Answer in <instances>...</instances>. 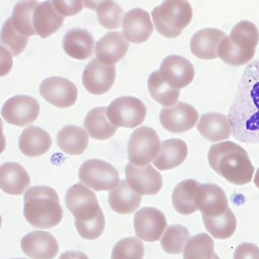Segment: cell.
<instances>
[{"mask_svg": "<svg viewBox=\"0 0 259 259\" xmlns=\"http://www.w3.org/2000/svg\"><path fill=\"white\" fill-rule=\"evenodd\" d=\"M228 118L237 141L259 143V60L252 61L245 68Z\"/></svg>", "mask_w": 259, "mask_h": 259, "instance_id": "6da1fadb", "label": "cell"}, {"mask_svg": "<svg viewBox=\"0 0 259 259\" xmlns=\"http://www.w3.org/2000/svg\"><path fill=\"white\" fill-rule=\"evenodd\" d=\"M65 202L75 217V227L83 239L95 240L101 236L105 218L92 190L82 183H76L67 190Z\"/></svg>", "mask_w": 259, "mask_h": 259, "instance_id": "7a4b0ae2", "label": "cell"}, {"mask_svg": "<svg viewBox=\"0 0 259 259\" xmlns=\"http://www.w3.org/2000/svg\"><path fill=\"white\" fill-rule=\"evenodd\" d=\"M211 169L232 184L241 186L251 182L254 166L243 147L232 142H219L210 146L207 154Z\"/></svg>", "mask_w": 259, "mask_h": 259, "instance_id": "3957f363", "label": "cell"}, {"mask_svg": "<svg viewBox=\"0 0 259 259\" xmlns=\"http://www.w3.org/2000/svg\"><path fill=\"white\" fill-rule=\"evenodd\" d=\"M23 215L32 227L38 229L56 227L63 218L57 191L44 185L29 187L23 196Z\"/></svg>", "mask_w": 259, "mask_h": 259, "instance_id": "277c9868", "label": "cell"}, {"mask_svg": "<svg viewBox=\"0 0 259 259\" xmlns=\"http://www.w3.org/2000/svg\"><path fill=\"white\" fill-rule=\"evenodd\" d=\"M151 16L161 35L174 38L190 23L193 11L188 0H164L152 10Z\"/></svg>", "mask_w": 259, "mask_h": 259, "instance_id": "5b68a950", "label": "cell"}, {"mask_svg": "<svg viewBox=\"0 0 259 259\" xmlns=\"http://www.w3.org/2000/svg\"><path fill=\"white\" fill-rule=\"evenodd\" d=\"M160 146V138L154 128L142 125L134 130L127 144L130 163L138 166L149 164L158 155Z\"/></svg>", "mask_w": 259, "mask_h": 259, "instance_id": "8992f818", "label": "cell"}, {"mask_svg": "<svg viewBox=\"0 0 259 259\" xmlns=\"http://www.w3.org/2000/svg\"><path fill=\"white\" fill-rule=\"evenodd\" d=\"M146 114V105L134 96L117 97L106 108L107 119L117 127L134 128L145 120Z\"/></svg>", "mask_w": 259, "mask_h": 259, "instance_id": "52a82bcc", "label": "cell"}, {"mask_svg": "<svg viewBox=\"0 0 259 259\" xmlns=\"http://www.w3.org/2000/svg\"><path fill=\"white\" fill-rule=\"evenodd\" d=\"M80 181L95 191L111 190L119 183L117 170L108 162L100 159H89L79 168Z\"/></svg>", "mask_w": 259, "mask_h": 259, "instance_id": "ba28073f", "label": "cell"}, {"mask_svg": "<svg viewBox=\"0 0 259 259\" xmlns=\"http://www.w3.org/2000/svg\"><path fill=\"white\" fill-rule=\"evenodd\" d=\"M1 114L4 120L10 124L26 126L37 118L39 103L31 96L15 95L4 102Z\"/></svg>", "mask_w": 259, "mask_h": 259, "instance_id": "9c48e42d", "label": "cell"}, {"mask_svg": "<svg viewBox=\"0 0 259 259\" xmlns=\"http://www.w3.org/2000/svg\"><path fill=\"white\" fill-rule=\"evenodd\" d=\"M159 118L165 130L180 134L194 127L198 121V112L192 105L178 101L173 105L163 107Z\"/></svg>", "mask_w": 259, "mask_h": 259, "instance_id": "30bf717a", "label": "cell"}, {"mask_svg": "<svg viewBox=\"0 0 259 259\" xmlns=\"http://www.w3.org/2000/svg\"><path fill=\"white\" fill-rule=\"evenodd\" d=\"M39 94L52 105L67 108L77 100L78 90L75 84L67 78L53 76L46 78L39 85Z\"/></svg>", "mask_w": 259, "mask_h": 259, "instance_id": "8fae6325", "label": "cell"}, {"mask_svg": "<svg viewBox=\"0 0 259 259\" xmlns=\"http://www.w3.org/2000/svg\"><path fill=\"white\" fill-rule=\"evenodd\" d=\"M124 173L128 185L141 195H154L162 188V176L150 164L138 166L127 163Z\"/></svg>", "mask_w": 259, "mask_h": 259, "instance_id": "7c38bea8", "label": "cell"}, {"mask_svg": "<svg viewBox=\"0 0 259 259\" xmlns=\"http://www.w3.org/2000/svg\"><path fill=\"white\" fill-rule=\"evenodd\" d=\"M115 80V66L104 64L100 60L93 59L85 67L82 82L85 89L94 95H101L110 90Z\"/></svg>", "mask_w": 259, "mask_h": 259, "instance_id": "4fadbf2b", "label": "cell"}, {"mask_svg": "<svg viewBox=\"0 0 259 259\" xmlns=\"http://www.w3.org/2000/svg\"><path fill=\"white\" fill-rule=\"evenodd\" d=\"M167 227L165 214L158 208L146 206L139 209L134 217L136 235L146 242L158 241Z\"/></svg>", "mask_w": 259, "mask_h": 259, "instance_id": "5bb4252c", "label": "cell"}, {"mask_svg": "<svg viewBox=\"0 0 259 259\" xmlns=\"http://www.w3.org/2000/svg\"><path fill=\"white\" fill-rule=\"evenodd\" d=\"M159 73L167 84L176 89L188 86L195 75L193 65L186 58L178 55L166 57L160 65Z\"/></svg>", "mask_w": 259, "mask_h": 259, "instance_id": "9a60e30c", "label": "cell"}, {"mask_svg": "<svg viewBox=\"0 0 259 259\" xmlns=\"http://www.w3.org/2000/svg\"><path fill=\"white\" fill-rule=\"evenodd\" d=\"M21 250L30 259H53L59 252L57 239L49 232L33 231L22 237Z\"/></svg>", "mask_w": 259, "mask_h": 259, "instance_id": "2e32d148", "label": "cell"}, {"mask_svg": "<svg viewBox=\"0 0 259 259\" xmlns=\"http://www.w3.org/2000/svg\"><path fill=\"white\" fill-rule=\"evenodd\" d=\"M195 202L201 215L218 217L229 207V201L225 190L214 183L199 184L195 196Z\"/></svg>", "mask_w": 259, "mask_h": 259, "instance_id": "e0dca14e", "label": "cell"}, {"mask_svg": "<svg viewBox=\"0 0 259 259\" xmlns=\"http://www.w3.org/2000/svg\"><path fill=\"white\" fill-rule=\"evenodd\" d=\"M122 29L127 40L142 44L151 36L154 27L149 12L142 8H134L123 15Z\"/></svg>", "mask_w": 259, "mask_h": 259, "instance_id": "ac0fdd59", "label": "cell"}, {"mask_svg": "<svg viewBox=\"0 0 259 259\" xmlns=\"http://www.w3.org/2000/svg\"><path fill=\"white\" fill-rule=\"evenodd\" d=\"M65 16L54 7L52 0L38 3L32 14V25L35 34L46 38L57 32L63 25Z\"/></svg>", "mask_w": 259, "mask_h": 259, "instance_id": "d6986e66", "label": "cell"}, {"mask_svg": "<svg viewBox=\"0 0 259 259\" xmlns=\"http://www.w3.org/2000/svg\"><path fill=\"white\" fill-rule=\"evenodd\" d=\"M226 33L218 28H203L195 32L190 40V51L194 57L201 60L218 58V48Z\"/></svg>", "mask_w": 259, "mask_h": 259, "instance_id": "ffe728a7", "label": "cell"}, {"mask_svg": "<svg viewBox=\"0 0 259 259\" xmlns=\"http://www.w3.org/2000/svg\"><path fill=\"white\" fill-rule=\"evenodd\" d=\"M128 49V40L119 31H111L104 34L95 46V54L98 60L104 64H115L125 56Z\"/></svg>", "mask_w": 259, "mask_h": 259, "instance_id": "44dd1931", "label": "cell"}, {"mask_svg": "<svg viewBox=\"0 0 259 259\" xmlns=\"http://www.w3.org/2000/svg\"><path fill=\"white\" fill-rule=\"evenodd\" d=\"M27 171L18 163L6 162L0 165V188L7 194L20 195L29 186Z\"/></svg>", "mask_w": 259, "mask_h": 259, "instance_id": "7402d4cb", "label": "cell"}, {"mask_svg": "<svg viewBox=\"0 0 259 259\" xmlns=\"http://www.w3.org/2000/svg\"><path fill=\"white\" fill-rule=\"evenodd\" d=\"M188 148L180 139H168L161 143L160 151L153 161L158 170H171L181 165L187 158Z\"/></svg>", "mask_w": 259, "mask_h": 259, "instance_id": "603a6c76", "label": "cell"}, {"mask_svg": "<svg viewBox=\"0 0 259 259\" xmlns=\"http://www.w3.org/2000/svg\"><path fill=\"white\" fill-rule=\"evenodd\" d=\"M196 127L202 138L213 143L227 140L232 135V125L229 118L219 112L201 114Z\"/></svg>", "mask_w": 259, "mask_h": 259, "instance_id": "cb8c5ba5", "label": "cell"}, {"mask_svg": "<svg viewBox=\"0 0 259 259\" xmlns=\"http://www.w3.org/2000/svg\"><path fill=\"white\" fill-rule=\"evenodd\" d=\"M63 49L66 54L77 60H85L93 55L94 38L83 28H72L63 37Z\"/></svg>", "mask_w": 259, "mask_h": 259, "instance_id": "d4e9b609", "label": "cell"}, {"mask_svg": "<svg viewBox=\"0 0 259 259\" xmlns=\"http://www.w3.org/2000/svg\"><path fill=\"white\" fill-rule=\"evenodd\" d=\"M141 201L142 195L136 192L128 185L125 179L120 180L108 194V203L110 208L120 214L133 213L138 209Z\"/></svg>", "mask_w": 259, "mask_h": 259, "instance_id": "484cf974", "label": "cell"}, {"mask_svg": "<svg viewBox=\"0 0 259 259\" xmlns=\"http://www.w3.org/2000/svg\"><path fill=\"white\" fill-rule=\"evenodd\" d=\"M18 146L21 153L27 157H38L46 154L51 146V136L39 126H28L21 133Z\"/></svg>", "mask_w": 259, "mask_h": 259, "instance_id": "4316f807", "label": "cell"}, {"mask_svg": "<svg viewBox=\"0 0 259 259\" xmlns=\"http://www.w3.org/2000/svg\"><path fill=\"white\" fill-rule=\"evenodd\" d=\"M199 182L194 179H186L179 182L172 192V204L175 210L183 215L191 214L198 210L195 196Z\"/></svg>", "mask_w": 259, "mask_h": 259, "instance_id": "83f0119b", "label": "cell"}, {"mask_svg": "<svg viewBox=\"0 0 259 259\" xmlns=\"http://www.w3.org/2000/svg\"><path fill=\"white\" fill-rule=\"evenodd\" d=\"M59 148L68 155L82 154L89 143L87 132L81 126L69 124L60 130L57 136Z\"/></svg>", "mask_w": 259, "mask_h": 259, "instance_id": "f1b7e54d", "label": "cell"}, {"mask_svg": "<svg viewBox=\"0 0 259 259\" xmlns=\"http://www.w3.org/2000/svg\"><path fill=\"white\" fill-rule=\"evenodd\" d=\"M106 108L105 106L95 107L85 116L84 126L92 139L107 140L111 138L117 130V126L106 118Z\"/></svg>", "mask_w": 259, "mask_h": 259, "instance_id": "f546056e", "label": "cell"}, {"mask_svg": "<svg viewBox=\"0 0 259 259\" xmlns=\"http://www.w3.org/2000/svg\"><path fill=\"white\" fill-rule=\"evenodd\" d=\"M205 230L215 239L225 240L233 236L237 228V220L233 210L228 207L218 217L202 215Z\"/></svg>", "mask_w": 259, "mask_h": 259, "instance_id": "4dcf8cb0", "label": "cell"}, {"mask_svg": "<svg viewBox=\"0 0 259 259\" xmlns=\"http://www.w3.org/2000/svg\"><path fill=\"white\" fill-rule=\"evenodd\" d=\"M38 3L36 0H20L14 5L10 18L13 27L20 34L28 37L35 34L32 25V14Z\"/></svg>", "mask_w": 259, "mask_h": 259, "instance_id": "1f68e13d", "label": "cell"}, {"mask_svg": "<svg viewBox=\"0 0 259 259\" xmlns=\"http://www.w3.org/2000/svg\"><path fill=\"white\" fill-rule=\"evenodd\" d=\"M148 89L151 97L164 106L175 104L180 95V90L167 84L161 77L159 71H154L149 76Z\"/></svg>", "mask_w": 259, "mask_h": 259, "instance_id": "d6a6232c", "label": "cell"}, {"mask_svg": "<svg viewBox=\"0 0 259 259\" xmlns=\"http://www.w3.org/2000/svg\"><path fill=\"white\" fill-rule=\"evenodd\" d=\"M215 254L214 242L210 236L199 233L187 242L183 250V259H213Z\"/></svg>", "mask_w": 259, "mask_h": 259, "instance_id": "836d02e7", "label": "cell"}, {"mask_svg": "<svg viewBox=\"0 0 259 259\" xmlns=\"http://www.w3.org/2000/svg\"><path fill=\"white\" fill-rule=\"evenodd\" d=\"M229 37L236 47L243 50H253L259 42V31L253 22L241 20L232 28Z\"/></svg>", "mask_w": 259, "mask_h": 259, "instance_id": "e575fe53", "label": "cell"}, {"mask_svg": "<svg viewBox=\"0 0 259 259\" xmlns=\"http://www.w3.org/2000/svg\"><path fill=\"white\" fill-rule=\"evenodd\" d=\"M190 239L189 231L182 225H171L163 233L160 244L168 254H180L183 252Z\"/></svg>", "mask_w": 259, "mask_h": 259, "instance_id": "d590c367", "label": "cell"}, {"mask_svg": "<svg viewBox=\"0 0 259 259\" xmlns=\"http://www.w3.org/2000/svg\"><path fill=\"white\" fill-rule=\"evenodd\" d=\"M255 55V49L243 50L236 47L229 35L225 36L218 48V58L231 66H243L249 63Z\"/></svg>", "mask_w": 259, "mask_h": 259, "instance_id": "8d00e7d4", "label": "cell"}, {"mask_svg": "<svg viewBox=\"0 0 259 259\" xmlns=\"http://www.w3.org/2000/svg\"><path fill=\"white\" fill-rule=\"evenodd\" d=\"M28 36L20 34L12 25L11 18H8L0 31V44L9 50L13 57L20 55L25 49Z\"/></svg>", "mask_w": 259, "mask_h": 259, "instance_id": "74e56055", "label": "cell"}, {"mask_svg": "<svg viewBox=\"0 0 259 259\" xmlns=\"http://www.w3.org/2000/svg\"><path fill=\"white\" fill-rule=\"evenodd\" d=\"M145 247L136 237L120 239L112 248L111 259H143Z\"/></svg>", "mask_w": 259, "mask_h": 259, "instance_id": "f35d334b", "label": "cell"}, {"mask_svg": "<svg viewBox=\"0 0 259 259\" xmlns=\"http://www.w3.org/2000/svg\"><path fill=\"white\" fill-rule=\"evenodd\" d=\"M97 18L99 23L106 29H115L122 25L123 10L112 0L102 3L97 9Z\"/></svg>", "mask_w": 259, "mask_h": 259, "instance_id": "ab89813d", "label": "cell"}, {"mask_svg": "<svg viewBox=\"0 0 259 259\" xmlns=\"http://www.w3.org/2000/svg\"><path fill=\"white\" fill-rule=\"evenodd\" d=\"M56 10L63 16H73L83 8L82 0H52Z\"/></svg>", "mask_w": 259, "mask_h": 259, "instance_id": "60d3db41", "label": "cell"}, {"mask_svg": "<svg viewBox=\"0 0 259 259\" xmlns=\"http://www.w3.org/2000/svg\"><path fill=\"white\" fill-rule=\"evenodd\" d=\"M234 259H259V247L253 243H241L234 252Z\"/></svg>", "mask_w": 259, "mask_h": 259, "instance_id": "b9f144b4", "label": "cell"}, {"mask_svg": "<svg viewBox=\"0 0 259 259\" xmlns=\"http://www.w3.org/2000/svg\"><path fill=\"white\" fill-rule=\"evenodd\" d=\"M12 66L13 60L11 53L3 46H0V77L6 76L11 71Z\"/></svg>", "mask_w": 259, "mask_h": 259, "instance_id": "7bdbcfd3", "label": "cell"}, {"mask_svg": "<svg viewBox=\"0 0 259 259\" xmlns=\"http://www.w3.org/2000/svg\"><path fill=\"white\" fill-rule=\"evenodd\" d=\"M59 259H89V257L79 251H67L62 253Z\"/></svg>", "mask_w": 259, "mask_h": 259, "instance_id": "ee69618b", "label": "cell"}, {"mask_svg": "<svg viewBox=\"0 0 259 259\" xmlns=\"http://www.w3.org/2000/svg\"><path fill=\"white\" fill-rule=\"evenodd\" d=\"M109 0H83V4L86 8L91 10H96L102 3Z\"/></svg>", "mask_w": 259, "mask_h": 259, "instance_id": "f6af8a7d", "label": "cell"}, {"mask_svg": "<svg viewBox=\"0 0 259 259\" xmlns=\"http://www.w3.org/2000/svg\"><path fill=\"white\" fill-rule=\"evenodd\" d=\"M6 147V140L4 137V133H3V123H2V119L0 117V154H2L5 150Z\"/></svg>", "mask_w": 259, "mask_h": 259, "instance_id": "bcb514c9", "label": "cell"}, {"mask_svg": "<svg viewBox=\"0 0 259 259\" xmlns=\"http://www.w3.org/2000/svg\"><path fill=\"white\" fill-rule=\"evenodd\" d=\"M253 181H254L255 186L259 189V168L256 170V173H255V176H254Z\"/></svg>", "mask_w": 259, "mask_h": 259, "instance_id": "7dc6e473", "label": "cell"}, {"mask_svg": "<svg viewBox=\"0 0 259 259\" xmlns=\"http://www.w3.org/2000/svg\"><path fill=\"white\" fill-rule=\"evenodd\" d=\"M213 259H220L219 255H218V254H215V255H214V258H213Z\"/></svg>", "mask_w": 259, "mask_h": 259, "instance_id": "c3c4849f", "label": "cell"}, {"mask_svg": "<svg viewBox=\"0 0 259 259\" xmlns=\"http://www.w3.org/2000/svg\"><path fill=\"white\" fill-rule=\"evenodd\" d=\"M1 225H2V218H1V214H0V228H1Z\"/></svg>", "mask_w": 259, "mask_h": 259, "instance_id": "681fc988", "label": "cell"}, {"mask_svg": "<svg viewBox=\"0 0 259 259\" xmlns=\"http://www.w3.org/2000/svg\"><path fill=\"white\" fill-rule=\"evenodd\" d=\"M12 259H25V258H12Z\"/></svg>", "mask_w": 259, "mask_h": 259, "instance_id": "f907efd6", "label": "cell"}]
</instances>
